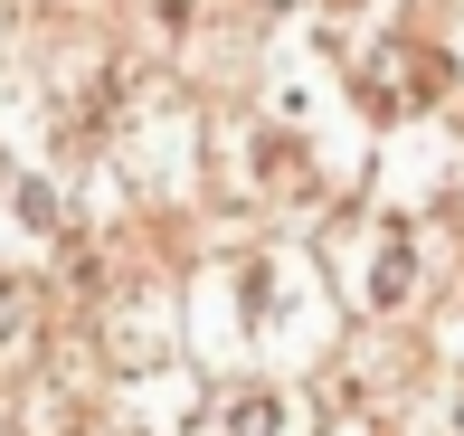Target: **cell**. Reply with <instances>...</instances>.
<instances>
[{"label": "cell", "instance_id": "6da1fadb", "mask_svg": "<svg viewBox=\"0 0 464 436\" xmlns=\"http://www.w3.org/2000/svg\"><path fill=\"white\" fill-rule=\"evenodd\" d=\"M29 342H38V295H29L19 276H0V370H10Z\"/></svg>", "mask_w": 464, "mask_h": 436}]
</instances>
